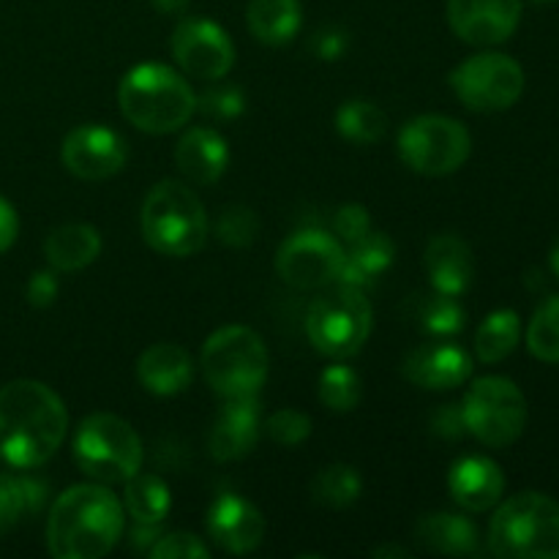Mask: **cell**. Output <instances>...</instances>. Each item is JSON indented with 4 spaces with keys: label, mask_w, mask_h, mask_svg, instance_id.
I'll return each instance as SVG.
<instances>
[{
    "label": "cell",
    "mask_w": 559,
    "mask_h": 559,
    "mask_svg": "<svg viewBox=\"0 0 559 559\" xmlns=\"http://www.w3.org/2000/svg\"><path fill=\"white\" fill-rule=\"evenodd\" d=\"M147 555L153 559H205L211 551L191 533H164Z\"/></svg>",
    "instance_id": "74e56055"
},
{
    "label": "cell",
    "mask_w": 559,
    "mask_h": 559,
    "mask_svg": "<svg viewBox=\"0 0 559 559\" xmlns=\"http://www.w3.org/2000/svg\"><path fill=\"white\" fill-rule=\"evenodd\" d=\"M47 484L31 475L0 473V538L41 513L47 506Z\"/></svg>",
    "instance_id": "d4e9b609"
},
{
    "label": "cell",
    "mask_w": 559,
    "mask_h": 559,
    "mask_svg": "<svg viewBox=\"0 0 559 559\" xmlns=\"http://www.w3.org/2000/svg\"><path fill=\"white\" fill-rule=\"evenodd\" d=\"M451 87L473 112H502L522 98L524 69L502 52H480L451 71Z\"/></svg>",
    "instance_id": "8fae6325"
},
{
    "label": "cell",
    "mask_w": 559,
    "mask_h": 559,
    "mask_svg": "<svg viewBox=\"0 0 559 559\" xmlns=\"http://www.w3.org/2000/svg\"><path fill=\"white\" fill-rule=\"evenodd\" d=\"M364 388L360 377L349 366L333 364L320 374V402L333 413H353L360 404Z\"/></svg>",
    "instance_id": "d6a6232c"
},
{
    "label": "cell",
    "mask_w": 559,
    "mask_h": 559,
    "mask_svg": "<svg viewBox=\"0 0 559 559\" xmlns=\"http://www.w3.org/2000/svg\"><path fill=\"white\" fill-rule=\"evenodd\" d=\"M342 265V243L322 229H298L284 240L276 254L278 276L295 289L331 287L338 282Z\"/></svg>",
    "instance_id": "7c38bea8"
},
{
    "label": "cell",
    "mask_w": 559,
    "mask_h": 559,
    "mask_svg": "<svg viewBox=\"0 0 559 559\" xmlns=\"http://www.w3.org/2000/svg\"><path fill=\"white\" fill-rule=\"evenodd\" d=\"M123 506L134 522L162 524L169 516L173 497H169V486L158 475L136 473L126 480Z\"/></svg>",
    "instance_id": "83f0119b"
},
{
    "label": "cell",
    "mask_w": 559,
    "mask_h": 559,
    "mask_svg": "<svg viewBox=\"0 0 559 559\" xmlns=\"http://www.w3.org/2000/svg\"><path fill=\"white\" fill-rule=\"evenodd\" d=\"M369 229H371V216L364 205H358V202L342 205L336 211V216H333V233H336L342 240H347V243L364 238Z\"/></svg>",
    "instance_id": "f35d334b"
},
{
    "label": "cell",
    "mask_w": 559,
    "mask_h": 559,
    "mask_svg": "<svg viewBox=\"0 0 559 559\" xmlns=\"http://www.w3.org/2000/svg\"><path fill=\"white\" fill-rule=\"evenodd\" d=\"M418 320L426 333L440 338L456 336V333H462V328L467 325V314H464L456 295H442V293L431 295V298H426L424 304H420Z\"/></svg>",
    "instance_id": "836d02e7"
},
{
    "label": "cell",
    "mask_w": 559,
    "mask_h": 559,
    "mask_svg": "<svg viewBox=\"0 0 559 559\" xmlns=\"http://www.w3.org/2000/svg\"><path fill=\"white\" fill-rule=\"evenodd\" d=\"M336 131L353 145H374L385 136L388 115L369 98H349L336 109Z\"/></svg>",
    "instance_id": "f546056e"
},
{
    "label": "cell",
    "mask_w": 559,
    "mask_h": 559,
    "mask_svg": "<svg viewBox=\"0 0 559 559\" xmlns=\"http://www.w3.org/2000/svg\"><path fill=\"white\" fill-rule=\"evenodd\" d=\"M123 118L147 134H173L197 112V93L175 69L140 63L126 71L118 85Z\"/></svg>",
    "instance_id": "3957f363"
},
{
    "label": "cell",
    "mask_w": 559,
    "mask_h": 559,
    "mask_svg": "<svg viewBox=\"0 0 559 559\" xmlns=\"http://www.w3.org/2000/svg\"><path fill=\"white\" fill-rule=\"evenodd\" d=\"M74 459L87 478L98 484H126L142 469V440L129 420L93 413L76 426Z\"/></svg>",
    "instance_id": "ba28073f"
},
{
    "label": "cell",
    "mask_w": 559,
    "mask_h": 559,
    "mask_svg": "<svg viewBox=\"0 0 559 559\" xmlns=\"http://www.w3.org/2000/svg\"><path fill=\"white\" fill-rule=\"evenodd\" d=\"M393 260H396V243H393L385 233L369 229L364 238L349 243V251L344 254V265H342V273H338L336 284L364 287V284H369L371 278L380 276L385 267H391Z\"/></svg>",
    "instance_id": "4316f807"
},
{
    "label": "cell",
    "mask_w": 559,
    "mask_h": 559,
    "mask_svg": "<svg viewBox=\"0 0 559 559\" xmlns=\"http://www.w3.org/2000/svg\"><path fill=\"white\" fill-rule=\"evenodd\" d=\"M448 489L464 511L484 513L502 500L506 475L489 456H462L448 473Z\"/></svg>",
    "instance_id": "d6986e66"
},
{
    "label": "cell",
    "mask_w": 559,
    "mask_h": 559,
    "mask_svg": "<svg viewBox=\"0 0 559 559\" xmlns=\"http://www.w3.org/2000/svg\"><path fill=\"white\" fill-rule=\"evenodd\" d=\"M265 435L271 437L278 445H300V442L309 440L311 435V418L306 413H298V409H278L271 418L265 420Z\"/></svg>",
    "instance_id": "d590c367"
},
{
    "label": "cell",
    "mask_w": 559,
    "mask_h": 559,
    "mask_svg": "<svg viewBox=\"0 0 559 559\" xmlns=\"http://www.w3.org/2000/svg\"><path fill=\"white\" fill-rule=\"evenodd\" d=\"M58 276H55V271H36L31 276V282H27V304L33 306V309H47V306L55 304V298H58Z\"/></svg>",
    "instance_id": "b9f144b4"
},
{
    "label": "cell",
    "mask_w": 559,
    "mask_h": 559,
    "mask_svg": "<svg viewBox=\"0 0 559 559\" xmlns=\"http://www.w3.org/2000/svg\"><path fill=\"white\" fill-rule=\"evenodd\" d=\"M153 9L162 11V14H183L189 9L191 0H151Z\"/></svg>",
    "instance_id": "f6af8a7d"
},
{
    "label": "cell",
    "mask_w": 559,
    "mask_h": 559,
    "mask_svg": "<svg viewBox=\"0 0 559 559\" xmlns=\"http://www.w3.org/2000/svg\"><path fill=\"white\" fill-rule=\"evenodd\" d=\"M404 377L426 391H451L473 377V358L459 344L426 342L404 358Z\"/></svg>",
    "instance_id": "e0dca14e"
},
{
    "label": "cell",
    "mask_w": 559,
    "mask_h": 559,
    "mask_svg": "<svg viewBox=\"0 0 559 559\" xmlns=\"http://www.w3.org/2000/svg\"><path fill=\"white\" fill-rule=\"evenodd\" d=\"M262 418H260V402L257 396H240L227 399V404L218 413L216 424H213L211 440V456L216 462H238L254 451L257 440H260Z\"/></svg>",
    "instance_id": "ac0fdd59"
},
{
    "label": "cell",
    "mask_w": 559,
    "mask_h": 559,
    "mask_svg": "<svg viewBox=\"0 0 559 559\" xmlns=\"http://www.w3.org/2000/svg\"><path fill=\"white\" fill-rule=\"evenodd\" d=\"M102 254V235L93 224H63L44 240V257L55 273H74L96 262Z\"/></svg>",
    "instance_id": "cb8c5ba5"
},
{
    "label": "cell",
    "mask_w": 559,
    "mask_h": 559,
    "mask_svg": "<svg viewBox=\"0 0 559 559\" xmlns=\"http://www.w3.org/2000/svg\"><path fill=\"white\" fill-rule=\"evenodd\" d=\"M267 347L257 331L227 325L211 333L202 347V371L218 396H257L267 380Z\"/></svg>",
    "instance_id": "8992f818"
},
{
    "label": "cell",
    "mask_w": 559,
    "mask_h": 559,
    "mask_svg": "<svg viewBox=\"0 0 559 559\" xmlns=\"http://www.w3.org/2000/svg\"><path fill=\"white\" fill-rule=\"evenodd\" d=\"M16 235H20V216H16L14 205L5 197H0V254L14 246Z\"/></svg>",
    "instance_id": "7bdbcfd3"
},
{
    "label": "cell",
    "mask_w": 559,
    "mask_h": 559,
    "mask_svg": "<svg viewBox=\"0 0 559 559\" xmlns=\"http://www.w3.org/2000/svg\"><path fill=\"white\" fill-rule=\"evenodd\" d=\"M66 169L82 180H107L123 169L129 158L123 136L109 126H76L60 147Z\"/></svg>",
    "instance_id": "5bb4252c"
},
{
    "label": "cell",
    "mask_w": 559,
    "mask_h": 559,
    "mask_svg": "<svg viewBox=\"0 0 559 559\" xmlns=\"http://www.w3.org/2000/svg\"><path fill=\"white\" fill-rule=\"evenodd\" d=\"M522 22V0H448V25L462 41L495 47Z\"/></svg>",
    "instance_id": "9a60e30c"
},
{
    "label": "cell",
    "mask_w": 559,
    "mask_h": 559,
    "mask_svg": "<svg viewBox=\"0 0 559 559\" xmlns=\"http://www.w3.org/2000/svg\"><path fill=\"white\" fill-rule=\"evenodd\" d=\"M175 164L197 186H211L227 173L229 147L218 131L197 126L180 136L175 147Z\"/></svg>",
    "instance_id": "7402d4cb"
},
{
    "label": "cell",
    "mask_w": 559,
    "mask_h": 559,
    "mask_svg": "<svg viewBox=\"0 0 559 559\" xmlns=\"http://www.w3.org/2000/svg\"><path fill=\"white\" fill-rule=\"evenodd\" d=\"M473 140L462 120L448 115H418L399 131V156L413 173L442 178L464 167Z\"/></svg>",
    "instance_id": "30bf717a"
},
{
    "label": "cell",
    "mask_w": 559,
    "mask_h": 559,
    "mask_svg": "<svg viewBox=\"0 0 559 559\" xmlns=\"http://www.w3.org/2000/svg\"><path fill=\"white\" fill-rule=\"evenodd\" d=\"M136 380L156 396H178L194 380V364L180 344L158 342L136 360Z\"/></svg>",
    "instance_id": "44dd1931"
},
{
    "label": "cell",
    "mask_w": 559,
    "mask_h": 559,
    "mask_svg": "<svg viewBox=\"0 0 559 559\" xmlns=\"http://www.w3.org/2000/svg\"><path fill=\"white\" fill-rule=\"evenodd\" d=\"M489 549L506 559H559V502L540 491L502 502L489 524Z\"/></svg>",
    "instance_id": "5b68a950"
},
{
    "label": "cell",
    "mask_w": 559,
    "mask_h": 559,
    "mask_svg": "<svg viewBox=\"0 0 559 559\" xmlns=\"http://www.w3.org/2000/svg\"><path fill=\"white\" fill-rule=\"evenodd\" d=\"M374 557H402L407 559L409 557V549H404V546H380V549L371 551Z\"/></svg>",
    "instance_id": "bcb514c9"
},
{
    "label": "cell",
    "mask_w": 559,
    "mask_h": 559,
    "mask_svg": "<svg viewBox=\"0 0 559 559\" xmlns=\"http://www.w3.org/2000/svg\"><path fill=\"white\" fill-rule=\"evenodd\" d=\"M347 49H349V33L344 31V27L328 25V27H320V31L311 36V52H314V58L328 60V63L344 58Z\"/></svg>",
    "instance_id": "ab89813d"
},
{
    "label": "cell",
    "mask_w": 559,
    "mask_h": 559,
    "mask_svg": "<svg viewBox=\"0 0 559 559\" xmlns=\"http://www.w3.org/2000/svg\"><path fill=\"white\" fill-rule=\"evenodd\" d=\"M69 413L58 393L38 380L0 388V459L16 469L41 467L58 453Z\"/></svg>",
    "instance_id": "6da1fadb"
},
{
    "label": "cell",
    "mask_w": 559,
    "mask_h": 559,
    "mask_svg": "<svg viewBox=\"0 0 559 559\" xmlns=\"http://www.w3.org/2000/svg\"><path fill=\"white\" fill-rule=\"evenodd\" d=\"M431 431L442 440H462L467 435V424H464L462 404H442L435 415H431Z\"/></svg>",
    "instance_id": "60d3db41"
},
{
    "label": "cell",
    "mask_w": 559,
    "mask_h": 559,
    "mask_svg": "<svg viewBox=\"0 0 559 559\" xmlns=\"http://www.w3.org/2000/svg\"><path fill=\"white\" fill-rule=\"evenodd\" d=\"M173 55L180 69L197 80L216 82L235 66V44L222 25L189 16L173 33Z\"/></svg>",
    "instance_id": "4fadbf2b"
},
{
    "label": "cell",
    "mask_w": 559,
    "mask_h": 559,
    "mask_svg": "<svg viewBox=\"0 0 559 559\" xmlns=\"http://www.w3.org/2000/svg\"><path fill=\"white\" fill-rule=\"evenodd\" d=\"M158 535H162V530H158V524H140L134 522V530H131V538L129 544L134 546L136 551H151V546L156 544Z\"/></svg>",
    "instance_id": "ee69618b"
},
{
    "label": "cell",
    "mask_w": 559,
    "mask_h": 559,
    "mask_svg": "<svg viewBox=\"0 0 559 559\" xmlns=\"http://www.w3.org/2000/svg\"><path fill=\"white\" fill-rule=\"evenodd\" d=\"M197 109H200V112H205L207 118L233 120V118H238V115H243L246 96L240 87L213 85L211 91H205L202 96H197Z\"/></svg>",
    "instance_id": "8d00e7d4"
},
{
    "label": "cell",
    "mask_w": 559,
    "mask_h": 559,
    "mask_svg": "<svg viewBox=\"0 0 559 559\" xmlns=\"http://www.w3.org/2000/svg\"><path fill=\"white\" fill-rule=\"evenodd\" d=\"M467 435L489 448H508L527 426V399L508 377H480L462 402Z\"/></svg>",
    "instance_id": "9c48e42d"
},
{
    "label": "cell",
    "mask_w": 559,
    "mask_h": 559,
    "mask_svg": "<svg viewBox=\"0 0 559 559\" xmlns=\"http://www.w3.org/2000/svg\"><path fill=\"white\" fill-rule=\"evenodd\" d=\"M246 22L257 41L267 47H284L298 36L304 9L300 0H251Z\"/></svg>",
    "instance_id": "484cf974"
},
{
    "label": "cell",
    "mask_w": 559,
    "mask_h": 559,
    "mask_svg": "<svg viewBox=\"0 0 559 559\" xmlns=\"http://www.w3.org/2000/svg\"><path fill=\"white\" fill-rule=\"evenodd\" d=\"M549 265L551 271H555V276L559 278V240L555 246H551V254H549Z\"/></svg>",
    "instance_id": "7dc6e473"
},
{
    "label": "cell",
    "mask_w": 559,
    "mask_h": 559,
    "mask_svg": "<svg viewBox=\"0 0 559 559\" xmlns=\"http://www.w3.org/2000/svg\"><path fill=\"white\" fill-rule=\"evenodd\" d=\"M527 347L544 364H559V295L538 306L527 328Z\"/></svg>",
    "instance_id": "1f68e13d"
},
{
    "label": "cell",
    "mask_w": 559,
    "mask_h": 559,
    "mask_svg": "<svg viewBox=\"0 0 559 559\" xmlns=\"http://www.w3.org/2000/svg\"><path fill=\"white\" fill-rule=\"evenodd\" d=\"M207 535L227 555H249L265 538V519L240 495H222L207 511Z\"/></svg>",
    "instance_id": "2e32d148"
},
{
    "label": "cell",
    "mask_w": 559,
    "mask_h": 559,
    "mask_svg": "<svg viewBox=\"0 0 559 559\" xmlns=\"http://www.w3.org/2000/svg\"><path fill=\"white\" fill-rule=\"evenodd\" d=\"M123 527V502L107 486H71L49 508V555L58 559H98L118 546Z\"/></svg>",
    "instance_id": "7a4b0ae2"
},
{
    "label": "cell",
    "mask_w": 559,
    "mask_h": 559,
    "mask_svg": "<svg viewBox=\"0 0 559 559\" xmlns=\"http://www.w3.org/2000/svg\"><path fill=\"white\" fill-rule=\"evenodd\" d=\"M371 304L364 289L338 284L320 295L306 311V336L311 347L331 360H347L364 349L371 336Z\"/></svg>",
    "instance_id": "52a82bcc"
},
{
    "label": "cell",
    "mask_w": 559,
    "mask_h": 559,
    "mask_svg": "<svg viewBox=\"0 0 559 559\" xmlns=\"http://www.w3.org/2000/svg\"><path fill=\"white\" fill-rule=\"evenodd\" d=\"M426 276L431 287L442 295H464L475 278L473 251L459 235H437L426 246Z\"/></svg>",
    "instance_id": "ffe728a7"
},
{
    "label": "cell",
    "mask_w": 559,
    "mask_h": 559,
    "mask_svg": "<svg viewBox=\"0 0 559 559\" xmlns=\"http://www.w3.org/2000/svg\"><path fill=\"white\" fill-rule=\"evenodd\" d=\"M538 3H551V0H538Z\"/></svg>",
    "instance_id": "c3c4849f"
},
{
    "label": "cell",
    "mask_w": 559,
    "mask_h": 559,
    "mask_svg": "<svg viewBox=\"0 0 559 559\" xmlns=\"http://www.w3.org/2000/svg\"><path fill=\"white\" fill-rule=\"evenodd\" d=\"M360 491H364V480H360L358 469L349 464H331L311 480V500L317 506L333 508V511H342V508L358 502Z\"/></svg>",
    "instance_id": "4dcf8cb0"
},
{
    "label": "cell",
    "mask_w": 559,
    "mask_h": 559,
    "mask_svg": "<svg viewBox=\"0 0 559 559\" xmlns=\"http://www.w3.org/2000/svg\"><path fill=\"white\" fill-rule=\"evenodd\" d=\"M519 336H522V322L513 309L491 311L484 322H480L478 333H475V355L480 364L491 366L506 360L508 355L516 349Z\"/></svg>",
    "instance_id": "f1b7e54d"
},
{
    "label": "cell",
    "mask_w": 559,
    "mask_h": 559,
    "mask_svg": "<svg viewBox=\"0 0 559 559\" xmlns=\"http://www.w3.org/2000/svg\"><path fill=\"white\" fill-rule=\"evenodd\" d=\"M415 540L420 549L448 557H469L478 551V527L456 513H429L415 524Z\"/></svg>",
    "instance_id": "603a6c76"
},
{
    "label": "cell",
    "mask_w": 559,
    "mask_h": 559,
    "mask_svg": "<svg viewBox=\"0 0 559 559\" xmlns=\"http://www.w3.org/2000/svg\"><path fill=\"white\" fill-rule=\"evenodd\" d=\"M260 235V218L249 205H229L216 218V238L229 249H249Z\"/></svg>",
    "instance_id": "e575fe53"
},
{
    "label": "cell",
    "mask_w": 559,
    "mask_h": 559,
    "mask_svg": "<svg viewBox=\"0 0 559 559\" xmlns=\"http://www.w3.org/2000/svg\"><path fill=\"white\" fill-rule=\"evenodd\" d=\"M211 235L205 205L194 189L180 180H162L142 205V238L167 257H191L202 251Z\"/></svg>",
    "instance_id": "277c9868"
}]
</instances>
